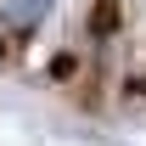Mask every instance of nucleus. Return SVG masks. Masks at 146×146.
Wrapping results in <instances>:
<instances>
[{
	"mask_svg": "<svg viewBox=\"0 0 146 146\" xmlns=\"http://www.w3.org/2000/svg\"><path fill=\"white\" fill-rule=\"evenodd\" d=\"M56 6H62V0H0V34H17V39L34 34Z\"/></svg>",
	"mask_w": 146,
	"mask_h": 146,
	"instance_id": "nucleus-1",
	"label": "nucleus"
}]
</instances>
